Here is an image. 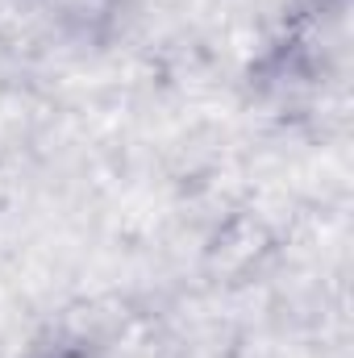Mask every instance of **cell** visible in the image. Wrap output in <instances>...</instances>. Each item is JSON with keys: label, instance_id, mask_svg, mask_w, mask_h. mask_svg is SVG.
Instances as JSON below:
<instances>
[{"label": "cell", "instance_id": "1", "mask_svg": "<svg viewBox=\"0 0 354 358\" xmlns=\"http://www.w3.org/2000/svg\"><path fill=\"white\" fill-rule=\"evenodd\" d=\"M42 358H96L88 346H55V350H46Z\"/></svg>", "mask_w": 354, "mask_h": 358}]
</instances>
